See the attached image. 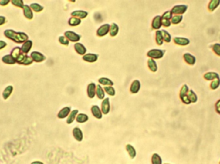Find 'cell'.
Wrapping results in <instances>:
<instances>
[{
  "label": "cell",
  "mask_w": 220,
  "mask_h": 164,
  "mask_svg": "<svg viewBox=\"0 0 220 164\" xmlns=\"http://www.w3.org/2000/svg\"><path fill=\"white\" fill-rule=\"evenodd\" d=\"M161 32H162L163 39L165 40V41L169 42L171 41V35L169 34V33L166 31L165 30H162L161 31Z\"/></svg>",
  "instance_id": "e575fe53"
},
{
  "label": "cell",
  "mask_w": 220,
  "mask_h": 164,
  "mask_svg": "<svg viewBox=\"0 0 220 164\" xmlns=\"http://www.w3.org/2000/svg\"><path fill=\"white\" fill-rule=\"evenodd\" d=\"M188 97L189 98V100L191 101V102L192 103H195L197 101V96L195 94V93L193 92L192 90H190L188 94Z\"/></svg>",
  "instance_id": "836d02e7"
},
{
  "label": "cell",
  "mask_w": 220,
  "mask_h": 164,
  "mask_svg": "<svg viewBox=\"0 0 220 164\" xmlns=\"http://www.w3.org/2000/svg\"><path fill=\"white\" fill-rule=\"evenodd\" d=\"M182 18H183L182 15H175L172 18V23L174 24H178L180 23Z\"/></svg>",
  "instance_id": "60d3db41"
},
{
  "label": "cell",
  "mask_w": 220,
  "mask_h": 164,
  "mask_svg": "<svg viewBox=\"0 0 220 164\" xmlns=\"http://www.w3.org/2000/svg\"><path fill=\"white\" fill-rule=\"evenodd\" d=\"M59 42L61 44H64V45H68L69 44L68 41L64 37H59Z\"/></svg>",
  "instance_id": "bcb514c9"
},
{
  "label": "cell",
  "mask_w": 220,
  "mask_h": 164,
  "mask_svg": "<svg viewBox=\"0 0 220 164\" xmlns=\"http://www.w3.org/2000/svg\"><path fill=\"white\" fill-rule=\"evenodd\" d=\"M216 111H217V112H218V113H219V114H220V107H217V108H216Z\"/></svg>",
  "instance_id": "db71d44e"
},
{
  "label": "cell",
  "mask_w": 220,
  "mask_h": 164,
  "mask_svg": "<svg viewBox=\"0 0 220 164\" xmlns=\"http://www.w3.org/2000/svg\"><path fill=\"white\" fill-rule=\"evenodd\" d=\"M76 120H77V121L79 123H84L88 121V117L87 115H86V114L80 113L76 117Z\"/></svg>",
  "instance_id": "d4e9b609"
},
{
  "label": "cell",
  "mask_w": 220,
  "mask_h": 164,
  "mask_svg": "<svg viewBox=\"0 0 220 164\" xmlns=\"http://www.w3.org/2000/svg\"><path fill=\"white\" fill-rule=\"evenodd\" d=\"M32 42L31 41H26L23 44L22 47H21V50L23 53H28L30 50V49L32 48Z\"/></svg>",
  "instance_id": "30bf717a"
},
{
  "label": "cell",
  "mask_w": 220,
  "mask_h": 164,
  "mask_svg": "<svg viewBox=\"0 0 220 164\" xmlns=\"http://www.w3.org/2000/svg\"><path fill=\"white\" fill-rule=\"evenodd\" d=\"M96 94H97L99 98H100V99H103L104 97V92L103 89H102L101 86L100 85L97 86V89H96Z\"/></svg>",
  "instance_id": "d6a6232c"
},
{
  "label": "cell",
  "mask_w": 220,
  "mask_h": 164,
  "mask_svg": "<svg viewBox=\"0 0 220 164\" xmlns=\"http://www.w3.org/2000/svg\"><path fill=\"white\" fill-rule=\"evenodd\" d=\"M13 90V87L12 86H8L6 89H5L3 93V96L5 100L7 99V98L12 94Z\"/></svg>",
  "instance_id": "484cf974"
},
{
  "label": "cell",
  "mask_w": 220,
  "mask_h": 164,
  "mask_svg": "<svg viewBox=\"0 0 220 164\" xmlns=\"http://www.w3.org/2000/svg\"><path fill=\"white\" fill-rule=\"evenodd\" d=\"M65 36L69 41H71L72 42H77L80 39L79 35L76 34V33L70 31H66L65 33Z\"/></svg>",
  "instance_id": "8992f818"
},
{
  "label": "cell",
  "mask_w": 220,
  "mask_h": 164,
  "mask_svg": "<svg viewBox=\"0 0 220 164\" xmlns=\"http://www.w3.org/2000/svg\"><path fill=\"white\" fill-rule=\"evenodd\" d=\"M110 110V102H109V98H106L105 99L103 104H102V111L104 113L107 114L109 113Z\"/></svg>",
  "instance_id": "9c48e42d"
},
{
  "label": "cell",
  "mask_w": 220,
  "mask_h": 164,
  "mask_svg": "<svg viewBox=\"0 0 220 164\" xmlns=\"http://www.w3.org/2000/svg\"><path fill=\"white\" fill-rule=\"evenodd\" d=\"M31 164H44V163L42 162H39V161H36V162H32Z\"/></svg>",
  "instance_id": "f5cc1de1"
},
{
  "label": "cell",
  "mask_w": 220,
  "mask_h": 164,
  "mask_svg": "<svg viewBox=\"0 0 220 164\" xmlns=\"http://www.w3.org/2000/svg\"><path fill=\"white\" fill-rule=\"evenodd\" d=\"M88 96L91 98H93L95 95V85L94 84H90L88 85Z\"/></svg>",
  "instance_id": "7402d4cb"
},
{
  "label": "cell",
  "mask_w": 220,
  "mask_h": 164,
  "mask_svg": "<svg viewBox=\"0 0 220 164\" xmlns=\"http://www.w3.org/2000/svg\"><path fill=\"white\" fill-rule=\"evenodd\" d=\"M151 164H162V159L158 153H154L151 156Z\"/></svg>",
  "instance_id": "2e32d148"
},
{
  "label": "cell",
  "mask_w": 220,
  "mask_h": 164,
  "mask_svg": "<svg viewBox=\"0 0 220 164\" xmlns=\"http://www.w3.org/2000/svg\"><path fill=\"white\" fill-rule=\"evenodd\" d=\"M181 100L183 101L184 103H185L186 104H189V103H191V101L189 100V98L188 96L185 95L184 96L181 97Z\"/></svg>",
  "instance_id": "7dc6e473"
},
{
  "label": "cell",
  "mask_w": 220,
  "mask_h": 164,
  "mask_svg": "<svg viewBox=\"0 0 220 164\" xmlns=\"http://www.w3.org/2000/svg\"><path fill=\"white\" fill-rule=\"evenodd\" d=\"M219 164H220V162H219Z\"/></svg>",
  "instance_id": "6f0895ef"
},
{
  "label": "cell",
  "mask_w": 220,
  "mask_h": 164,
  "mask_svg": "<svg viewBox=\"0 0 220 164\" xmlns=\"http://www.w3.org/2000/svg\"><path fill=\"white\" fill-rule=\"evenodd\" d=\"M140 84L139 81L138 80H135L133 82V84L131 86V89L130 90L131 91L132 93H137L138 92V91L140 89Z\"/></svg>",
  "instance_id": "d6986e66"
},
{
  "label": "cell",
  "mask_w": 220,
  "mask_h": 164,
  "mask_svg": "<svg viewBox=\"0 0 220 164\" xmlns=\"http://www.w3.org/2000/svg\"><path fill=\"white\" fill-rule=\"evenodd\" d=\"M164 51H162L160 50H152L149 51L147 53V55L149 57L153 58H160L164 55Z\"/></svg>",
  "instance_id": "7a4b0ae2"
},
{
  "label": "cell",
  "mask_w": 220,
  "mask_h": 164,
  "mask_svg": "<svg viewBox=\"0 0 220 164\" xmlns=\"http://www.w3.org/2000/svg\"><path fill=\"white\" fill-rule=\"evenodd\" d=\"M5 35L8 39L17 43H22L28 39V36L24 33L15 32L12 30H7L4 32Z\"/></svg>",
  "instance_id": "6da1fadb"
},
{
  "label": "cell",
  "mask_w": 220,
  "mask_h": 164,
  "mask_svg": "<svg viewBox=\"0 0 220 164\" xmlns=\"http://www.w3.org/2000/svg\"><path fill=\"white\" fill-rule=\"evenodd\" d=\"M148 65L149 69H151L152 71L155 72L157 70V65L156 62L153 59H149L148 61Z\"/></svg>",
  "instance_id": "f1b7e54d"
},
{
  "label": "cell",
  "mask_w": 220,
  "mask_h": 164,
  "mask_svg": "<svg viewBox=\"0 0 220 164\" xmlns=\"http://www.w3.org/2000/svg\"><path fill=\"white\" fill-rule=\"evenodd\" d=\"M164 164H170V163H164Z\"/></svg>",
  "instance_id": "9f6ffc18"
},
{
  "label": "cell",
  "mask_w": 220,
  "mask_h": 164,
  "mask_svg": "<svg viewBox=\"0 0 220 164\" xmlns=\"http://www.w3.org/2000/svg\"><path fill=\"white\" fill-rule=\"evenodd\" d=\"M219 3L220 1H219V0H214V1L211 2L208 5V9L211 11H213L218 7Z\"/></svg>",
  "instance_id": "83f0119b"
},
{
  "label": "cell",
  "mask_w": 220,
  "mask_h": 164,
  "mask_svg": "<svg viewBox=\"0 0 220 164\" xmlns=\"http://www.w3.org/2000/svg\"><path fill=\"white\" fill-rule=\"evenodd\" d=\"M23 10H24V15L26 18L29 19H32L33 18V14H32V12L29 6L26 5H24Z\"/></svg>",
  "instance_id": "5bb4252c"
},
{
  "label": "cell",
  "mask_w": 220,
  "mask_h": 164,
  "mask_svg": "<svg viewBox=\"0 0 220 164\" xmlns=\"http://www.w3.org/2000/svg\"><path fill=\"white\" fill-rule=\"evenodd\" d=\"M118 31H119V27L116 25V24H113L110 28V35L111 36H115Z\"/></svg>",
  "instance_id": "4dcf8cb0"
},
{
  "label": "cell",
  "mask_w": 220,
  "mask_h": 164,
  "mask_svg": "<svg viewBox=\"0 0 220 164\" xmlns=\"http://www.w3.org/2000/svg\"><path fill=\"white\" fill-rule=\"evenodd\" d=\"M213 50L218 55L220 56V44H216L213 46Z\"/></svg>",
  "instance_id": "ee69618b"
},
{
  "label": "cell",
  "mask_w": 220,
  "mask_h": 164,
  "mask_svg": "<svg viewBox=\"0 0 220 164\" xmlns=\"http://www.w3.org/2000/svg\"><path fill=\"white\" fill-rule=\"evenodd\" d=\"M188 90H189L188 87H187L186 85H184V86H183V87H182L181 90V92H180V97H182V96H184L186 95L187 92H188Z\"/></svg>",
  "instance_id": "7bdbcfd3"
},
{
  "label": "cell",
  "mask_w": 220,
  "mask_h": 164,
  "mask_svg": "<svg viewBox=\"0 0 220 164\" xmlns=\"http://www.w3.org/2000/svg\"><path fill=\"white\" fill-rule=\"evenodd\" d=\"M99 82H100V84H103V85H112L113 84V82L111 80H110L108 78H100L99 80Z\"/></svg>",
  "instance_id": "f35d334b"
},
{
  "label": "cell",
  "mask_w": 220,
  "mask_h": 164,
  "mask_svg": "<svg viewBox=\"0 0 220 164\" xmlns=\"http://www.w3.org/2000/svg\"><path fill=\"white\" fill-rule=\"evenodd\" d=\"M9 2H10V1H4V0H3V1L0 2V5H2V6H4V5H7Z\"/></svg>",
  "instance_id": "816d5d0a"
},
{
  "label": "cell",
  "mask_w": 220,
  "mask_h": 164,
  "mask_svg": "<svg viewBox=\"0 0 220 164\" xmlns=\"http://www.w3.org/2000/svg\"><path fill=\"white\" fill-rule=\"evenodd\" d=\"M126 149L127 152V153L129 155V156H130L131 159H134L137 156V151L135 149V147H134L131 144H127L126 146Z\"/></svg>",
  "instance_id": "5b68a950"
},
{
  "label": "cell",
  "mask_w": 220,
  "mask_h": 164,
  "mask_svg": "<svg viewBox=\"0 0 220 164\" xmlns=\"http://www.w3.org/2000/svg\"><path fill=\"white\" fill-rule=\"evenodd\" d=\"M184 59L186 62L188 63L190 65L195 64L196 62L195 57L189 53H185L184 54Z\"/></svg>",
  "instance_id": "e0dca14e"
},
{
  "label": "cell",
  "mask_w": 220,
  "mask_h": 164,
  "mask_svg": "<svg viewBox=\"0 0 220 164\" xmlns=\"http://www.w3.org/2000/svg\"><path fill=\"white\" fill-rule=\"evenodd\" d=\"M72 15L73 16H76V17H78L80 18H84L86 17L88 13L86 12H84V11L79 10V11H76V12H72Z\"/></svg>",
  "instance_id": "4316f807"
},
{
  "label": "cell",
  "mask_w": 220,
  "mask_h": 164,
  "mask_svg": "<svg viewBox=\"0 0 220 164\" xmlns=\"http://www.w3.org/2000/svg\"><path fill=\"white\" fill-rule=\"evenodd\" d=\"M78 113V110H73L70 113H69V116L68 117V118L67 119V123L68 124H72L73 121L76 118V116Z\"/></svg>",
  "instance_id": "cb8c5ba5"
},
{
  "label": "cell",
  "mask_w": 220,
  "mask_h": 164,
  "mask_svg": "<svg viewBox=\"0 0 220 164\" xmlns=\"http://www.w3.org/2000/svg\"><path fill=\"white\" fill-rule=\"evenodd\" d=\"M175 43L177 44L181 45V46H185L189 44V40L185 39V38H181V37H176L174 39Z\"/></svg>",
  "instance_id": "4fadbf2b"
},
{
  "label": "cell",
  "mask_w": 220,
  "mask_h": 164,
  "mask_svg": "<svg viewBox=\"0 0 220 164\" xmlns=\"http://www.w3.org/2000/svg\"><path fill=\"white\" fill-rule=\"evenodd\" d=\"M216 107H220V100L219 101H218V103L216 104Z\"/></svg>",
  "instance_id": "11a10c76"
},
{
  "label": "cell",
  "mask_w": 220,
  "mask_h": 164,
  "mask_svg": "<svg viewBox=\"0 0 220 164\" xmlns=\"http://www.w3.org/2000/svg\"><path fill=\"white\" fill-rule=\"evenodd\" d=\"M110 26L109 25H104L100 27V28L97 31V34L99 36H104L108 34L110 31Z\"/></svg>",
  "instance_id": "ba28073f"
},
{
  "label": "cell",
  "mask_w": 220,
  "mask_h": 164,
  "mask_svg": "<svg viewBox=\"0 0 220 164\" xmlns=\"http://www.w3.org/2000/svg\"><path fill=\"white\" fill-rule=\"evenodd\" d=\"M84 61L89 62H93L97 59V55L95 54H87L83 57Z\"/></svg>",
  "instance_id": "ac0fdd59"
},
{
  "label": "cell",
  "mask_w": 220,
  "mask_h": 164,
  "mask_svg": "<svg viewBox=\"0 0 220 164\" xmlns=\"http://www.w3.org/2000/svg\"><path fill=\"white\" fill-rule=\"evenodd\" d=\"M69 112H70V108L65 107L63 108L62 110L59 112L57 116L59 119H64L68 116Z\"/></svg>",
  "instance_id": "8fae6325"
},
{
  "label": "cell",
  "mask_w": 220,
  "mask_h": 164,
  "mask_svg": "<svg viewBox=\"0 0 220 164\" xmlns=\"http://www.w3.org/2000/svg\"><path fill=\"white\" fill-rule=\"evenodd\" d=\"M92 112L93 116L95 117H96V119L102 118V113H101V111L98 106H96V105L93 106L92 108Z\"/></svg>",
  "instance_id": "9a60e30c"
},
{
  "label": "cell",
  "mask_w": 220,
  "mask_h": 164,
  "mask_svg": "<svg viewBox=\"0 0 220 164\" xmlns=\"http://www.w3.org/2000/svg\"><path fill=\"white\" fill-rule=\"evenodd\" d=\"M2 61L4 63H6L8 64H14L16 62L15 60L10 55V54H7V55H5L2 58Z\"/></svg>",
  "instance_id": "ffe728a7"
},
{
  "label": "cell",
  "mask_w": 220,
  "mask_h": 164,
  "mask_svg": "<svg viewBox=\"0 0 220 164\" xmlns=\"http://www.w3.org/2000/svg\"><path fill=\"white\" fill-rule=\"evenodd\" d=\"M12 3L14 5H15V6H17L18 7H20V8L24 7L23 2L21 1V0H12Z\"/></svg>",
  "instance_id": "b9f144b4"
},
{
  "label": "cell",
  "mask_w": 220,
  "mask_h": 164,
  "mask_svg": "<svg viewBox=\"0 0 220 164\" xmlns=\"http://www.w3.org/2000/svg\"><path fill=\"white\" fill-rule=\"evenodd\" d=\"M219 84H220V80L219 78H216L215 80H214L212 81L211 85V87L212 89H216L219 86Z\"/></svg>",
  "instance_id": "74e56055"
},
{
  "label": "cell",
  "mask_w": 220,
  "mask_h": 164,
  "mask_svg": "<svg viewBox=\"0 0 220 164\" xmlns=\"http://www.w3.org/2000/svg\"><path fill=\"white\" fill-rule=\"evenodd\" d=\"M205 79L207 80H215L216 78H219V75L214 72H209L207 73L204 75Z\"/></svg>",
  "instance_id": "603a6c76"
},
{
  "label": "cell",
  "mask_w": 220,
  "mask_h": 164,
  "mask_svg": "<svg viewBox=\"0 0 220 164\" xmlns=\"http://www.w3.org/2000/svg\"><path fill=\"white\" fill-rule=\"evenodd\" d=\"M31 58L37 62H42L45 59V57L43 55V54L37 51L32 52L31 53Z\"/></svg>",
  "instance_id": "277c9868"
},
{
  "label": "cell",
  "mask_w": 220,
  "mask_h": 164,
  "mask_svg": "<svg viewBox=\"0 0 220 164\" xmlns=\"http://www.w3.org/2000/svg\"><path fill=\"white\" fill-rule=\"evenodd\" d=\"M75 49H76V51L80 54H84L86 52V50L84 46L80 43L76 44V45H75Z\"/></svg>",
  "instance_id": "44dd1931"
},
{
  "label": "cell",
  "mask_w": 220,
  "mask_h": 164,
  "mask_svg": "<svg viewBox=\"0 0 220 164\" xmlns=\"http://www.w3.org/2000/svg\"><path fill=\"white\" fill-rule=\"evenodd\" d=\"M80 23V20L76 18H72L69 21V24L71 26H76Z\"/></svg>",
  "instance_id": "8d00e7d4"
},
{
  "label": "cell",
  "mask_w": 220,
  "mask_h": 164,
  "mask_svg": "<svg viewBox=\"0 0 220 164\" xmlns=\"http://www.w3.org/2000/svg\"><path fill=\"white\" fill-rule=\"evenodd\" d=\"M5 23V18L3 16H0V25H2Z\"/></svg>",
  "instance_id": "f907efd6"
},
{
  "label": "cell",
  "mask_w": 220,
  "mask_h": 164,
  "mask_svg": "<svg viewBox=\"0 0 220 164\" xmlns=\"http://www.w3.org/2000/svg\"><path fill=\"white\" fill-rule=\"evenodd\" d=\"M20 50H21V49L17 47V48H14L11 52V54H10V55H11L15 60V61L17 60V58L19 56V54H21Z\"/></svg>",
  "instance_id": "f546056e"
},
{
  "label": "cell",
  "mask_w": 220,
  "mask_h": 164,
  "mask_svg": "<svg viewBox=\"0 0 220 164\" xmlns=\"http://www.w3.org/2000/svg\"><path fill=\"white\" fill-rule=\"evenodd\" d=\"M73 135L75 139L79 142H81L83 139V132L82 130L79 128H75L73 130Z\"/></svg>",
  "instance_id": "3957f363"
},
{
  "label": "cell",
  "mask_w": 220,
  "mask_h": 164,
  "mask_svg": "<svg viewBox=\"0 0 220 164\" xmlns=\"http://www.w3.org/2000/svg\"><path fill=\"white\" fill-rule=\"evenodd\" d=\"M30 7L33 9L35 12H41V11L43 9V7H42V6H41L40 5L37 4V3H32L30 5Z\"/></svg>",
  "instance_id": "1f68e13d"
},
{
  "label": "cell",
  "mask_w": 220,
  "mask_h": 164,
  "mask_svg": "<svg viewBox=\"0 0 220 164\" xmlns=\"http://www.w3.org/2000/svg\"><path fill=\"white\" fill-rule=\"evenodd\" d=\"M157 41L159 45L162 44L163 43V37L161 31H157Z\"/></svg>",
  "instance_id": "d590c367"
},
{
  "label": "cell",
  "mask_w": 220,
  "mask_h": 164,
  "mask_svg": "<svg viewBox=\"0 0 220 164\" xmlns=\"http://www.w3.org/2000/svg\"><path fill=\"white\" fill-rule=\"evenodd\" d=\"M162 24L165 26H169L171 25V22L169 20L162 19Z\"/></svg>",
  "instance_id": "c3c4849f"
},
{
  "label": "cell",
  "mask_w": 220,
  "mask_h": 164,
  "mask_svg": "<svg viewBox=\"0 0 220 164\" xmlns=\"http://www.w3.org/2000/svg\"><path fill=\"white\" fill-rule=\"evenodd\" d=\"M7 46V43L3 41H0V50L4 48L5 46Z\"/></svg>",
  "instance_id": "681fc988"
},
{
  "label": "cell",
  "mask_w": 220,
  "mask_h": 164,
  "mask_svg": "<svg viewBox=\"0 0 220 164\" xmlns=\"http://www.w3.org/2000/svg\"><path fill=\"white\" fill-rule=\"evenodd\" d=\"M104 90L108 94H110L111 96H114L115 94V90L112 87H104Z\"/></svg>",
  "instance_id": "ab89813d"
},
{
  "label": "cell",
  "mask_w": 220,
  "mask_h": 164,
  "mask_svg": "<svg viewBox=\"0 0 220 164\" xmlns=\"http://www.w3.org/2000/svg\"><path fill=\"white\" fill-rule=\"evenodd\" d=\"M187 8V7L186 5H177V6H175L171 12L174 13V14H184V12H185V11Z\"/></svg>",
  "instance_id": "52a82bcc"
},
{
  "label": "cell",
  "mask_w": 220,
  "mask_h": 164,
  "mask_svg": "<svg viewBox=\"0 0 220 164\" xmlns=\"http://www.w3.org/2000/svg\"><path fill=\"white\" fill-rule=\"evenodd\" d=\"M162 25V18L160 16L155 17L153 21V28L154 29H159Z\"/></svg>",
  "instance_id": "7c38bea8"
},
{
  "label": "cell",
  "mask_w": 220,
  "mask_h": 164,
  "mask_svg": "<svg viewBox=\"0 0 220 164\" xmlns=\"http://www.w3.org/2000/svg\"><path fill=\"white\" fill-rule=\"evenodd\" d=\"M171 18H172V12H165L162 17V19H167V20H169Z\"/></svg>",
  "instance_id": "f6af8a7d"
}]
</instances>
